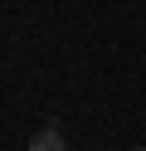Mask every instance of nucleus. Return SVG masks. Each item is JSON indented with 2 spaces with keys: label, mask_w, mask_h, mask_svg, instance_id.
Returning a JSON list of instances; mask_svg holds the SVG:
<instances>
[{
  "label": "nucleus",
  "mask_w": 146,
  "mask_h": 151,
  "mask_svg": "<svg viewBox=\"0 0 146 151\" xmlns=\"http://www.w3.org/2000/svg\"><path fill=\"white\" fill-rule=\"evenodd\" d=\"M29 151H68V146L58 132H39V137H29Z\"/></svg>",
  "instance_id": "obj_1"
},
{
  "label": "nucleus",
  "mask_w": 146,
  "mask_h": 151,
  "mask_svg": "<svg viewBox=\"0 0 146 151\" xmlns=\"http://www.w3.org/2000/svg\"><path fill=\"white\" fill-rule=\"evenodd\" d=\"M136 151H146V146H136Z\"/></svg>",
  "instance_id": "obj_2"
}]
</instances>
